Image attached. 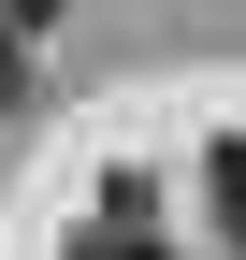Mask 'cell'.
<instances>
[{
  "instance_id": "cell-1",
  "label": "cell",
  "mask_w": 246,
  "mask_h": 260,
  "mask_svg": "<svg viewBox=\"0 0 246 260\" xmlns=\"http://www.w3.org/2000/svg\"><path fill=\"white\" fill-rule=\"evenodd\" d=\"M73 260H160V232H145V203H131V188L102 203V232H73Z\"/></svg>"
},
{
  "instance_id": "cell-2",
  "label": "cell",
  "mask_w": 246,
  "mask_h": 260,
  "mask_svg": "<svg viewBox=\"0 0 246 260\" xmlns=\"http://www.w3.org/2000/svg\"><path fill=\"white\" fill-rule=\"evenodd\" d=\"M218 217H232V246H246V145H218Z\"/></svg>"
},
{
  "instance_id": "cell-3",
  "label": "cell",
  "mask_w": 246,
  "mask_h": 260,
  "mask_svg": "<svg viewBox=\"0 0 246 260\" xmlns=\"http://www.w3.org/2000/svg\"><path fill=\"white\" fill-rule=\"evenodd\" d=\"M0 29H58V0H0Z\"/></svg>"
}]
</instances>
